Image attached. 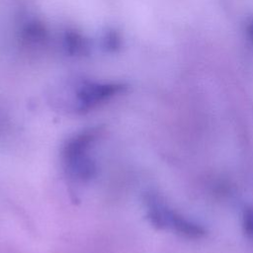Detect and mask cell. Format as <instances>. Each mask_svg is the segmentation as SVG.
Segmentation results:
<instances>
[{
  "mask_svg": "<svg viewBox=\"0 0 253 253\" xmlns=\"http://www.w3.org/2000/svg\"><path fill=\"white\" fill-rule=\"evenodd\" d=\"M145 204L148 218L155 226L171 229L190 238H200L205 235L206 231L200 224L170 209L157 196L148 195Z\"/></svg>",
  "mask_w": 253,
  "mask_h": 253,
  "instance_id": "cell-2",
  "label": "cell"
},
{
  "mask_svg": "<svg viewBox=\"0 0 253 253\" xmlns=\"http://www.w3.org/2000/svg\"><path fill=\"white\" fill-rule=\"evenodd\" d=\"M126 88L120 83H86L76 93V108L86 112L121 93Z\"/></svg>",
  "mask_w": 253,
  "mask_h": 253,
  "instance_id": "cell-3",
  "label": "cell"
},
{
  "mask_svg": "<svg viewBox=\"0 0 253 253\" xmlns=\"http://www.w3.org/2000/svg\"><path fill=\"white\" fill-rule=\"evenodd\" d=\"M242 226L244 232L253 239V208H246L242 215Z\"/></svg>",
  "mask_w": 253,
  "mask_h": 253,
  "instance_id": "cell-7",
  "label": "cell"
},
{
  "mask_svg": "<svg viewBox=\"0 0 253 253\" xmlns=\"http://www.w3.org/2000/svg\"><path fill=\"white\" fill-rule=\"evenodd\" d=\"M247 34H248V37L249 39L252 41L253 42V20L248 24L247 26Z\"/></svg>",
  "mask_w": 253,
  "mask_h": 253,
  "instance_id": "cell-8",
  "label": "cell"
},
{
  "mask_svg": "<svg viewBox=\"0 0 253 253\" xmlns=\"http://www.w3.org/2000/svg\"><path fill=\"white\" fill-rule=\"evenodd\" d=\"M98 135V128H88L68 138L63 146L62 157L68 175L78 181L90 180L96 172L90 148Z\"/></svg>",
  "mask_w": 253,
  "mask_h": 253,
  "instance_id": "cell-1",
  "label": "cell"
},
{
  "mask_svg": "<svg viewBox=\"0 0 253 253\" xmlns=\"http://www.w3.org/2000/svg\"><path fill=\"white\" fill-rule=\"evenodd\" d=\"M102 44L105 50L114 52L121 48L122 45V39L118 32L115 30H109L105 33L102 40Z\"/></svg>",
  "mask_w": 253,
  "mask_h": 253,
  "instance_id": "cell-6",
  "label": "cell"
},
{
  "mask_svg": "<svg viewBox=\"0 0 253 253\" xmlns=\"http://www.w3.org/2000/svg\"><path fill=\"white\" fill-rule=\"evenodd\" d=\"M48 37L44 25L39 21L29 22L22 31V39L28 44L40 45L46 42Z\"/></svg>",
  "mask_w": 253,
  "mask_h": 253,
  "instance_id": "cell-5",
  "label": "cell"
},
{
  "mask_svg": "<svg viewBox=\"0 0 253 253\" xmlns=\"http://www.w3.org/2000/svg\"><path fill=\"white\" fill-rule=\"evenodd\" d=\"M63 47L70 56H86L90 53L89 42L76 31H66L63 37Z\"/></svg>",
  "mask_w": 253,
  "mask_h": 253,
  "instance_id": "cell-4",
  "label": "cell"
}]
</instances>
